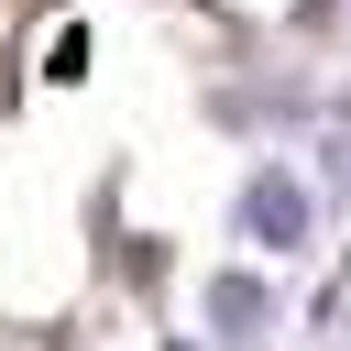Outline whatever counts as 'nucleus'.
<instances>
[{
  "instance_id": "f257e3e1",
  "label": "nucleus",
  "mask_w": 351,
  "mask_h": 351,
  "mask_svg": "<svg viewBox=\"0 0 351 351\" xmlns=\"http://www.w3.org/2000/svg\"><path fill=\"white\" fill-rule=\"evenodd\" d=\"M241 230H252L263 252H296V241H307V186H296V176H252V186H241Z\"/></svg>"
},
{
  "instance_id": "f03ea898",
  "label": "nucleus",
  "mask_w": 351,
  "mask_h": 351,
  "mask_svg": "<svg viewBox=\"0 0 351 351\" xmlns=\"http://www.w3.org/2000/svg\"><path fill=\"white\" fill-rule=\"evenodd\" d=\"M263 318V285L252 274H219V329H252Z\"/></svg>"
}]
</instances>
